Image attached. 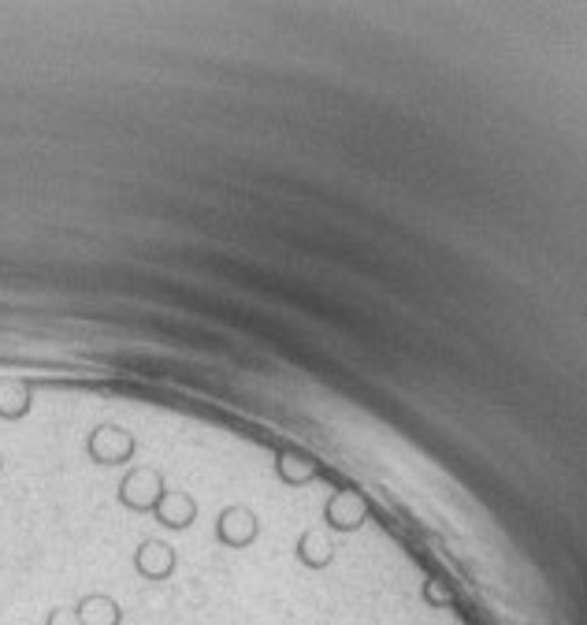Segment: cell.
Segmentation results:
<instances>
[{"mask_svg": "<svg viewBox=\"0 0 587 625\" xmlns=\"http://www.w3.org/2000/svg\"><path fill=\"white\" fill-rule=\"evenodd\" d=\"M257 536H261V521L250 507L231 503V507L220 510V518H216V544L220 547L245 552V547L257 544Z\"/></svg>", "mask_w": 587, "mask_h": 625, "instance_id": "1", "label": "cell"}, {"mask_svg": "<svg viewBox=\"0 0 587 625\" xmlns=\"http://www.w3.org/2000/svg\"><path fill=\"white\" fill-rule=\"evenodd\" d=\"M365 503L357 491H335L324 507V529H335V533H357L365 525Z\"/></svg>", "mask_w": 587, "mask_h": 625, "instance_id": "2", "label": "cell"}, {"mask_svg": "<svg viewBox=\"0 0 587 625\" xmlns=\"http://www.w3.org/2000/svg\"><path fill=\"white\" fill-rule=\"evenodd\" d=\"M175 547L160 544V539H146V544L135 552V570L146 577V581H168L175 573Z\"/></svg>", "mask_w": 587, "mask_h": 625, "instance_id": "3", "label": "cell"}, {"mask_svg": "<svg viewBox=\"0 0 587 625\" xmlns=\"http://www.w3.org/2000/svg\"><path fill=\"white\" fill-rule=\"evenodd\" d=\"M276 477L283 480L287 488H301L309 480L320 477V466L312 462V454L298 451V447H279L276 451Z\"/></svg>", "mask_w": 587, "mask_h": 625, "instance_id": "4", "label": "cell"}, {"mask_svg": "<svg viewBox=\"0 0 587 625\" xmlns=\"http://www.w3.org/2000/svg\"><path fill=\"white\" fill-rule=\"evenodd\" d=\"M294 555L306 570H327L335 562V539H331L324 529H306L294 544Z\"/></svg>", "mask_w": 587, "mask_h": 625, "instance_id": "5", "label": "cell"}, {"mask_svg": "<svg viewBox=\"0 0 587 625\" xmlns=\"http://www.w3.org/2000/svg\"><path fill=\"white\" fill-rule=\"evenodd\" d=\"M153 514L160 525H168V529H191L197 521V499L183 496V491H168L164 503H160Z\"/></svg>", "mask_w": 587, "mask_h": 625, "instance_id": "6", "label": "cell"}, {"mask_svg": "<svg viewBox=\"0 0 587 625\" xmlns=\"http://www.w3.org/2000/svg\"><path fill=\"white\" fill-rule=\"evenodd\" d=\"M74 618H79V625H119L123 611L108 595H87V600H79V607H74Z\"/></svg>", "mask_w": 587, "mask_h": 625, "instance_id": "7", "label": "cell"}, {"mask_svg": "<svg viewBox=\"0 0 587 625\" xmlns=\"http://www.w3.org/2000/svg\"><path fill=\"white\" fill-rule=\"evenodd\" d=\"M45 625H79V618H74V611H53Z\"/></svg>", "mask_w": 587, "mask_h": 625, "instance_id": "8", "label": "cell"}]
</instances>
